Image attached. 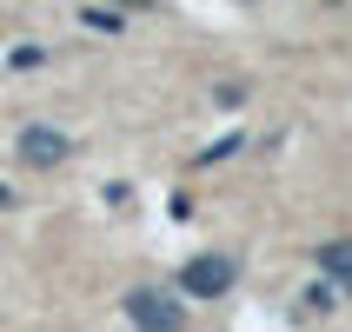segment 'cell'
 I'll return each mask as SVG.
<instances>
[{"mask_svg": "<svg viewBox=\"0 0 352 332\" xmlns=\"http://www.w3.org/2000/svg\"><path fill=\"white\" fill-rule=\"evenodd\" d=\"M120 306H126V319H133L140 332H186V306H179L173 293H160V286H133Z\"/></svg>", "mask_w": 352, "mask_h": 332, "instance_id": "6da1fadb", "label": "cell"}, {"mask_svg": "<svg viewBox=\"0 0 352 332\" xmlns=\"http://www.w3.org/2000/svg\"><path fill=\"white\" fill-rule=\"evenodd\" d=\"M233 279H239L233 253H199V259L179 266V293L186 299H219V293H233Z\"/></svg>", "mask_w": 352, "mask_h": 332, "instance_id": "7a4b0ae2", "label": "cell"}, {"mask_svg": "<svg viewBox=\"0 0 352 332\" xmlns=\"http://www.w3.org/2000/svg\"><path fill=\"white\" fill-rule=\"evenodd\" d=\"M67 153H74V140L60 133V126H27V133H20V159H27L34 173H47V166H60Z\"/></svg>", "mask_w": 352, "mask_h": 332, "instance_id": "3957f363", "label": "cell"}, {"mask_svg": "<svg viewBox=\"0 0 352 332\" xmlns=\"http://www.w3.org/2000/svg\"><path fill=\"white\" fill-rule=\"evenodd\" d=\"M319 273L333 279L339 293H352V239H326L319 246Z\"/></svg>", "mask_w": 352, "mask_h": 332, "instance_id": "277c9868", "label": "cell"}, {"mask_svg": "<svg viewBox=\"0 0 352 332\" xmlns=\"http://www.w3.org/2000/svg\"><path fill=\"white\" fill-rule=\"evenodd\" d=\"M80 20H87V27H100V34H120V20H113V14H100V7H87Z\"/></svg>", "mask_w": 352, "mask_h": 332, "instance_id": "5b68a950", "label": "cell"}, {"mask_svg": "<svg viewBox=\"0 0 352 332\" xmlns=\"http://www.w3.org/2000/svg\"><path fill=\"white\" fill-rule=\"evenodd\" d=\"M7 206H14V193H7V186H0V213H7Z\"/></svg>", "mask_w": 352, "mask_h": 332, "instance_id": "8992f818", "label": "cell"}, {"mask_svg": "<svg viewBox=\"0 0 352 332\" xmlns=\"http://www.w3.org/2000/svg\"><path fill=\"white\" fill-rule=\"evenodd\" d=\"M120 7H153V0H120Z\"/></svg>", "mask_w": 352, "mask_h": 332, "instance_id": "52a82bcc", "label": "cell"}]
</instances>
